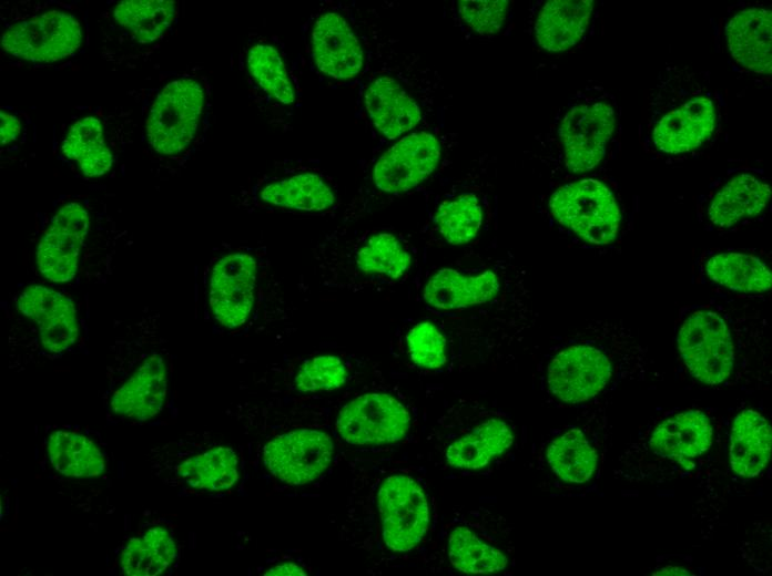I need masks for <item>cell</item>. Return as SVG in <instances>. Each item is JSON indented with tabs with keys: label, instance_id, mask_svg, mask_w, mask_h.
<instances>
[{
	"label": "cell",
	"instance_id": "cell-2",
	"mask_svg": "<svg viewBox=\"0 0 772 576\" xmlns=\"http://www.w3.org/2000/svg\"><path fill=\"white\" fill-rule=\"evenodd\" d=\"M195 306L228 333L288 320L293 301L258 241H224L195 271Z\"/></svg>",
	"mask_w": 772,
	"mask_h": 576
},
{
	"label": "cell",
	"instance_id": "cell-23",
	"mask_svg": "<svg viewBox=\"0 0 772 576\" xmlns=\"http://www.w3.org/2000/svg\"><path fill=\"white\" fill-rule=\"evenodd\" d=\"M410 420L407 408L394 395L366 392L342 405L336 430L351 444H383L400 440Z\"/></svg>",
	"mask_w": 772,
	"mask_h": 576
},
{
	"label": "cell",
	"instance_id": "cell-6",
	"mask_svg": "<svg viewBox=\"0 0 772 576\" xmlns=\"http://www.w3.org/2000/svg\"><path fill=\"white\" fill-rule=\"evenodd\" d=\"M9 367L23 371L74 352L88 333L90 301L51 284L27 280L1 301Z\"/></svg>",
	"mask_w": 772,
	"mask_h": 576
},
{
	"label": "cell",
	"instance_id": "cell-1",
	"mask_svg": "<svg viewBox=\"0 0 772 576\" xmlns=\"http://www.w3.org/2000/svg\"><path fill=\"white\" fill-rule=\"evenodd\" d=\"M123 240L108 205L84 194L60 195L37 214L27 261L29 280L79 291L106 284Z\"/></svg>",
	"mask_w": 772,
	"mask_h": 576
},
{
	"label": "cell",
	"instance_id": "cell-32",
	"mask_svg": "<svg viewBox=\"0 0 772 576\" xmlns=\"http://www.w3.org/2000/svg\"><path fill=\"white\" fill-rule=\"evenodd\" d=\"M712 428L704 413L689 410L677 413L653 431L649 445L659 456L688 467L691 460L703 454L711 445Z\"/></svg>",
	"mask_w": 772,
	"mask_h": 576
},
{
	"label": "cell",
	"instance_id": "cell-28",
	"mask_svg": "<svg viewBox=\"0 0 772 576\" xmlns=\"http://www.w3.org/2000/svg\"><path fill=\"white\" fill-rule=\"evenodd\" d=\"M177 546L171 528L158 518L140 522L138 528L125 536L119 553L121 574L130 576H159L175 562Z\"/></svg>",
	"mask_w": 772,
	"mask_h": 576
},
{
	"label": "cell",
	"instance_id": "cell-3",
	"mask_svg": "<svg viewBox=\"0 0 772 576\" xmlns=\"http://www.w3.org/2000/svg\"><path fill=\"white\" fill-rule=\"evenodd\" d=\"M356 86V112L375 145L440 122L441 78L376 23L368 61Z\"/></svg>",
	"mask_w": 772,
	"mask_h": 576
},
{
	"label": "cell",
	"instance_id": "cell-20",
	"mask_svg": "<svg viewBox=\"0 0 772 576\" xmlns=\"http://www.w3.org/2000/svg\"><path fill=\"white\" fill-rule=\"evenodd\" d=\"M129 119L101 106L82 107L61 125L60 158L85 179L109 176L119 164L130 135Z\"/></svg>",
	"mask_w": 772,
	"mask_h": 576
},
{
	"label": "cell",
	"instance_id": "cell-34",
	"mask_svg": "<svg viewBox=\"0 0 772 576\" xmlns=\"http://www.w3.org/2000/svg\"><path fill=\"white\" fill-rule=\"evenodd\" d=\"M514 441L510 426L499 419H489L449 444L447 462L459 469H480L506 451Z\"/></svg>",
	"mask_w": 772,
	"mask_h": 576
},
{
	"label": "cell",
	"instance_id": "cell-38",
	"mask_svg": "<svg viewBox=\"0 0 772 576\" xmlns=\"http://www.w3.org/2000/svg\"><path fill=\"white\" fill-rule=\"evenodd\" d=\"M510 2L496 1H451L449 14L461 32L475 38H494L505 28Z\"/></svg>",
	"mask_w": 772,
	"mask_h": 576
},
{
	"label": "cell",
	"instance_id": "cell-31",
	"mask_svg": "<svg viewBox=\"0 0 772 576\" xmlns=\"http://www.w3.org/2000/svg\"><path fill=\"white\" fill-rule=\"evenodd\" d=\"M771 197L770 185L751 173H739L722 184L707 206L709 223L721 229L760 215Z\"/></svg>",
	"mask_w": 772,
	"mask_h": 576
},
{
	"label": "cell",
	"instance_id": "cell-17",
	"mask_svg": "<svg viewBox=\"0 0 772 576\" xmlns=\"http://www.w3.org/2000/svg\"><path fill=\"white\" fill-rule=\"evenodd\" d=\"M489 172L488 157H481L438 191L420 230L426 245L468 247L489 230L495 210Z\"/></svg>",
	"mask_w": 772,
	"mask_h": 576
},
{
	"label": "cell",
	"instance_id": "cell-22",
	"mask_svg": "<svg viewBox=\"0 0 772 576\" xmlns=\"http://www.w3.org/2000/svg\"><path fill=\"white\" fill-rule=\"evenodd\" d=\"M152 476L163 484L195 491L222 492L238 480V457L226 445L187 451L179 442L153 446L145 455Z\"/></svg>",
	"mask_w": 772,
	"mask_h": 576
},
{
	"label": "cell",
	"instance_id": "cell-30",
	"mask_svg": "<svg viewBox=\"0 0 772 576\" xmlns=\"http://www.w3.org/2000/svg\"><path fill=\"white\" fill-rule=\"evenodd\" d=\"M771 11L751 7L735 13L727 23V45L732 58L743 68L771 74Z\"/></svg>",
	"mask_w": 772,
	"mask_h": 576
},
{
	"label": "cell",
	"instance_id": "cell-19",
	"mask_svg": "<svg viewBox=\"0 0 772 576\" xmlns=\"http://www.w3.org/2000/svg\"><path fill=\"white\" fill-rule=\"evenodd\" d=\"M180 7L175 0H123L111 4L99 21L102 56L124 65L150 58L171 35Z\"/></svg>",
	"mask_w": 772,
	"mask_h": 576
},
{
	"label": "cell",
	"instance_id": "cell-16",
	"mask_svg": "<svg viewBox=\"0 0 772 576\" xmlns=\"http://www.w3.org/2000/svg\"><path fill=\"white\" fill-rule=\"evenodd\" d=\"M248 97L274 131L294 128L302 105L301 72L280 37L250 32L237 54Z\"/></svg>",
	"mask_w": 772,
	"mask_h": 576
},
{
	"label": "cell",
	"instance_id": "cell-18",
	"mask_svg": "<svg viewBox=\"0 0 772 576\" xmlns=\"http://www.w3.org/2000/svg\"><path fill=\"white\" fill-rule=\"evenodd\" d=\"M617 128V105L599 86L575 93L558 114L553 140L560 167L583 175L599 167Z\"/></svg>",
	"mask_w": 772,
	"mask_h": 576
},
{
	"label": "cell",
	"instance_id": "cell-5",
	"mask_svg": "<svg viewBox=\"0 0 772 576\" xmlns=\"http://www.w3.org/2000/svg\"><path fill=\"white\" fill-rule=\"evenodd\" d=\"M418 300L433 316L504 319L532 325L526 271L506 257L469 255L426 274Z\"/></svg>",
	"mask_w": 772,
	"mask_h": 576
},
{
	"label": "cell",
	"instance_id": "cell-40",
	"mask_svg": "<svg viewBox=\"0 0 772 576\" xmlns=\"http://www.w3.org/2000/svg\"><path fill=\"white\" fill-rule=\"evenodd\" d=\"M1 156L17 153L28 141L29 126L22 112L1 107Z\"/></svg>",
	"mask_w": 772,
	"mask_h": 576
},
{
	"label": "cell",
	"instance_id": "cell-9",
	"mask_svg": "<svg viewBox=\"0 0 772 576\" xmlns=\"http://www.w3.org/2000/svg\"><path fill=\"white\" fill-rule=\"evenodd\" d=\"M418 249L393 228L328 232L312 248L313 276L331 291H382L405 282L416 269Z\"/></svg>",
	"mask_w": 772,
	"mask_h": 576
},
{
	"label": "cell",
	"instance_id": "cell-15",
	"mask_svg": "<svg viewBox=\"0 0 772 576\" xmlns=\"http://www.w3.org/2000/svg\"><path fill=\"white\" fill-rule=\"evenodd\" d=\"M1 49L6 55L37 66L75 58L83 49L87 27L72 3L17 2L1 13Z\"/></svg>",
	"mask_w": 772,
	"mask_h": 576
},
{
	"label": "cell",
	"instance_id": "cell-35",
	"mask_svg": "<svg viewBox=\"0 0 772 576\" xmlns=\"http://www.w3.org/2000/svg\"><path fill=\"white\" fill-rule=\"evenodd\" d=\"M547 460L558 477L579 484L595 473L598 454L581 431L571 429L549 444Z\"/></svg>",
	"mask_w": 772,
	"mask_h": 576
},
{
	"label": "cell",
	"instance_id": "cell-7",
	"mask_svg": "<svg viewBox=\"0 0 772 576\" xmlns=\"http://www.w3.org/2000/svg\"><path fill=\"white\" fill-rule=\"evenodd\" d=\"M759 309L729 298L684 306L677 321V349L692 378L707 385L737 381L750 367V338L763 327Z\"/></svg>",
	"mask_w": 772,
	"mask_h": 576
},
{
	"label": "cell",
	"instance_id": "cell-41",
	"mask_svg": "<svg viewBox=\"0 0 772 576\" xmlns=\"http://www.w3.org/2000/svg\"><path fill=\"white\" fill-rule=\"evenodd\" d=\"M265 575H306V573L294 563H285L270 568Z\"/></svg>",
	"mask_w": 772,
	"mask_h": 576
},
{
	"label": "cell",
	"instance_id": "cell-10",
	"mask_svg": "<svg viewBox=\"0 0 772 576\" xmlns=\"http://www.w3.org/2000/svg\"><path fill=\"white\" fill-rule=\"evenodd\" d=\"M212 86L199 68L174 72L153 90L143 111V141L163 178L180 174L206 140Z\"/></svg>",
	"mask_w": 772,
	"mask_h": 576
},
{
	"label": "cell",
	"instance_id": "cell-39",
	"mask_svg": "<svg viewBox=\"0 0 772 576\" xmlns=\"http://www.w3.org/2000/svg\"><path fill=\"white\" fill-rule=\"evenodd\" d=\"M404 339L407 356L417 368L439 370L448 363L446 338L433 316L412 323Z\"/></svg>",
	"mask_w": 772,
	"mask_h": 576
},
{
	"label": "cell",
	"instance_id": "cell-11",
	"mask_svg": "<svg viewBox=\"0 0 772 576\" xmlns=\"http://www.w3.org/2000/svg\"><path fill=\"white\" fill-rule=\"evenodd\" d=\"M642 358L641 348L623 326L597 320L553 350L546 364V387L563 403L587 402L612 381L633 373Z\"/></svg>",
	"mask_w": 772,
	"mask_h": 576
},
{
	"label": "cell",
	"instance_id": "cell-26",
	"mask_svg": "<svg viewBox=\"0 0 772 576\" xmlns=\"http://www.w3.org/2000/svg\"><path fill=\"white\" fill-rule=\"evenodd\" d=\"M42 446L50 466L75 481L102 477L108 472L105 450L91 433L75 425H47Z\"/></svg>",
	"mask_w": 772,
	"mask_h": 576
},
{
	"label": "cell",
	"instance_id": "cell-33",
	"mask_svg": "<svg viewBox=\"0 0 772 576\" xmlns=\"http://www.w3.org/2000/svg\"><path fill=\"white\" fill-rule=\"evenodd\" d=\"M732 471L743 477H754L766 466L771 454V426L759 412L748 409L734 419L730 438Z\"/></svg>",
	"mask_w": 772,
	"mask_h": 576
},
{
	"label": "cell",
	"instance_id": "cell-12",
	"mask_svg": "<svg viewBox=\"0 0 772 576\" xmlns=\"http://www.w3.org/2000/svg\"><path fill=\"white\" fill-rule=\"evenodd\" d=\"M719 119L717 95L705 79L687 68L667 66L643 107V144L661 155L690 153L711 138Z\"/></svg>",
	"mask_w": 772,
	"mask_h": 576
},
{
	"label": "cell",
	"instance_id": "cell-24",
	"mask_svg": "<svg viewBox=\"0 0 772 576\" xmlns=\"http://www.w3.org/2000/svg\"><path fill=\"white\" fill-rule=\"evenodd\" d=\"M377 500L385 544L395 552L416 546L429 523L427 498L418 483L406 475L388 476Z\"/></svg>",
	"mask_w": 772,
	"mask_h": 576
},
{
	"label": "cell",
	"instance_id": "cell-36",
	"mask_svg": "<svg viewBox=\"0 0 772 576\" xmlns=\"http://www.w3.org/2000/svg\"><path fill=\"white\" fill-rule=\"evenodd\" d=\"M448 556L458 570L469 574L496 573L502 570L508 563L502 552L485 543L465 526H458L449 534Z\"/></svg>",
	"mask_w": 772,
	"mask_h": 576
},
{
	"label": "cell",
	"instance_id": "cell-13",
	"mask_svg": "<svg viewBox=\"0 0 772 576\" xmlns=\"http://www.w3.org/2000/svg\"><path fill=\"white\" fill-rule=\"evenodd\" d=\"M373 23L355 4L321 1L302 24L304 65L327 88L357 85L368 61Z\"/></svg>",
	"mask_w": 772,
	"mask_h": 576
},
{
	"label": "cell",
	"instance_id": "cell-25",
	"mask_svg": "<svg viewBox=\"0 0 772 576\" xmlns=\"http://www.w3.org/2000/svg\"><path fill=\"white\" fill-rule=\"evenodd\" d=\"M333 453L328 434L299 429L268 441L263 449V461L280 481L299 485L317 479L332 462Z\"/></svg>",
	"mask_w": 772,
	"mask_h": 576
},
{
	"label": "cell",
	"instance_id": "cell-8",
	"mask_svg": "<svg viewBox=\"0 0 772 576\" xmlns=\"http://www.w3.org/2000/svg\"><path fill=\"white\" fill-rule=\"evenodd\" d=\"M454 138V134L437 122L393 142L375 145L360 165L355 192L334 229L348 230L430 182L451 155Z\"/></svg>",
	"mask_w": 772,
	"mask_h": 576
},
{
	"label": "cell",
	"instance_id": "cell-14",
	"mask_svg": "<svg viewBox=\"0 0 772 576\" xmlns=\"http://www.w3.org/2000/svg\"><path fill=\"white\" fill-rule=\"evenodd\" d=\"M235 203L248 213L313 217H332L342 207L337 182L315 158L274 161L238 189Z\"/></svg>",
	"mask_w": 772,
	"mask_h": 576
},
{
	"label": "cell",
	"instance_id": "cell-42",
	"mask_svg": "<svg viewBox=\"0 0 772 576\" xmlns=\"http://www.w3.org/2000/svg\"><path fill=\"white\" fill-rule=\"evenodd\" d=\"M687 569L677 566H667L653 573V575H689Z\"/></svg>",
	"mask_w": 772,
	"mask_h": 576
},
{
	"label": "cell",
	"instance_id": "cell-4",
	"mask_svg": "<svg viewBox=\"0 0 772 576\" xmlns=\"http://www.w3.org/2000/svg\"><path fill=\"white\" fill-rule=\"evenodd\" d=\"M102 394L106 420L141 425L158 420L172 395V356L160 312L144 306L113 325Z\"/></svg>",
	"mask_w": 772,
	"mask_h": 576
},
{
	"label": "cell",
	"instance_id": "cell-29",
	"mask_svg": "<svg viewBox=\"0 0 772 576\" xmlns=\"http://www.w3.org/2000/svg\"><path fill=\"white\" fill-rule=\"evenodd\" d=\"M592 0H549L538 7L532 33L547 52H563L577 45L587 32L593 12Z\"/></svg>",
	"mask_w": 772,
	"mask_h": 576
},
{
	"label": "cell",
	"instance_id": "cell-21",
	"mask_svg": "<svg viewBox=\"0 0 772 576\" xmlns=\"http://www.w3.org/2000/svg\"><path fill=\"white\" fill-rule=\"evenodd\" d=\"M552 220L590 246L612 244L621 228L622 214L612 189L602 181L583 177L558 186L548 197Z\"/></svg>",
	"mask_w": 772,
	"mask_h": 576
},
{
	"label": "cell",
	"instance_id": "cell-37",
	"mask_svg": "<svg viewBox=\"0 0 772 576\" xmlns=\"http://www.w3.org/2000/svg\"><path fill=\"white\" fill-rule=\"evenodd\" d=\"M349 368L346 361L332 353L303 359L294 369L291 384L299 394L333 392L347 384Z\"/></svg>",
	"mask_w": 772,
	"mask_h": 576
},
{
	"label": "cell",
	"instance_id": "cell-27",
	"mask_svg": "<svg viewBox=\"0 0 772 576\" xmlns=\"http://www.w3.org/2000/svg\"><path fill=\"white\" fill-rule=\"evenodd\" d=\"M694 271L699 282L738 294L763 295L772 287L770 267L752 253L707 251L698 258Z\"/></svg>",
	"mask_w": 772,
	"mask_h": 576
}]
</instances>
